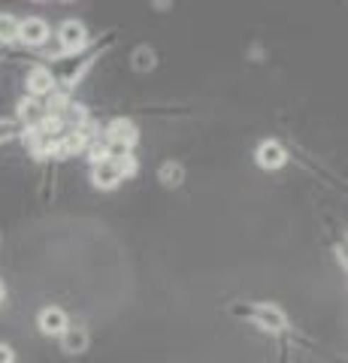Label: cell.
Masks as SVG:
<instances>
[{"label":"cell","instance_id":"obj_1","mask_svg":"<svg viewBox=\"0 0 348 363\" xmlns=\"http://www.w3.org/2000/svg\"><path fill=\"white\" fill-rule=\"evenodd\" d=\"M257 167H264V169H279V167H285V161H288V152L279 145L276 140H266V143H261L257 145Z\"/></svg>","mask_w":348,"mask_h":363},{"label":"cell","instance_id":"obj_2","mask_svg":"<svg viewBox=\"0 0 348 363\" xmlns=\"http://www.w3.org/2000/svg\"><path fill=\"white\" fill-rule=\"evenodd\" d=\"M18 40L28 45H43L49 40V25L43 18H25L18 21Z\"/></svg>","mask_w":348,"mask_h":363},{"label":"cell","instance_id":"obj_3","mask_svg":"<svg viewBox=\"0 0 348 363\" xmlns=\"http://www.w3.org/2000/svg\"><path fill=\"white\" fill-rule=\"evenodd\" d=\"M58 40L64 45V52H79V49H85L88 33H85V28L79 25V21H64L61 30H58Z\"/></svg>","mask_w":348,"mask_h":363},{"label":"cell","instance_id":"obj_4","mask_svg":"<svg viewBox=\"0 0 348 363\" xmlns=\"http://www.w3.org/2000/svg\"><path fill=\"white\" fill-rule=\"evenodd\" d=\"M67 312L58 309V306H46V309L40 312V330L46 336H61L67 330Z\"/></svg>","mask_w":348,"mask_h":363},{"label":"cell","instance_id":"obj_5","mask_svg":"<svg viewBox=\"0 0 348 363\" xmlns=\"http://www.w3.org/2000/svg\"><path fill=\"white\" fill-rule=\"evenodd\" d=\"M91 179H94V185L97 188H103V191H112V188H118L121 182V173H118V167L112 164V161H100V164H94V169H91Z\"/></svg>","mask_w":348,"mask_h":363},{"label":"cell","instance_id":"obj_6","mask_svg":"<svg viewBox=\"0 0 348 363\" xmlns=\"http://www.w3.org/2000/svg\"><path fill=\"white\" fill-rule=\"evenodd\" d=\"M106 136H109V143H118V145H128V149H133L137 145V140H140V133H137V128H133L130 121H125V118H116L106 128Z\"/></svg>","mask_w":348,"mask_h":363},{"label":"cell","instance_id":"obj_7","mask_svg":"<svg viewBox=\"0 0 348 363\" xmlns=\"http://www.w3.org/2000/svg\"><path fill=\"white\" fill-rule=\"evenodd\" d=\"M254 318H257V324L266 327V330H273V333H279V330H285V327H288L285 312L276 309V306H257Z\"/></svg>","mask_w":348,"mask_h":363},{"label":"cell","instance_id":"obj_8","mask_svg":"<svg viewBox=\"0 0 348 363\" xmlns=\"http://www.w3.org/2000/svg\"><path fill=\"white\" fill-rule=\"evenodd\" d=\"M52 88H55V79H52V73L46 70V67H33V70L28 73V91L33 97L49 94Z\"/></svg>","mask_w":348,"mask_h":363},{"label":"cell","instance_id":"obj_9","mask_svg":"<svg viewBox=\"0 0 348 363\" xmlns=\"http://www.w3.org/2000/svg\"><path fill=\"white\" fill-rule=\"evenodd\" d=\"M61 345H64V351H70V354H79V351H85L88 348L85 327H67V330L61 333Z\"/></svg>","mask_w":348,"mask_h":363},{"label":"cell","instance_id":"obj_10","mask_svg":"<svg viewBox=\"0 0 348 363\" xmlns=\"http://www.w3.org/2000/svg\"><path fill=\"white\" fill-rule=\"evenodd\" d=\"M13 40H18V18L0 13V43H13Z\"/></svg>","mask_w":348,"mask_h":363},{"label":"cell","instance_id":"obj_11","mask_svg":"<svg viewBox=\"0 0 348 363\" xmlns=\"http://www.w3.org/2000/svg\"><path fill=\"white\" fill-rule=\"evenodd\" d=\"M116 167H118L121 179H128V176L137 173V157H133V155H125V157H121V161H116Z\"/></svg>","mask_w":348,"mask_h":363},{"label":"cell","instance_id":"obj_12","mask_svg":"<svg viewBox=\"0 0 348 363\" xmlns=\"http://www.w3.org/2000/svg\"><path fill=\"white\" fill-rule=\"evenodd\" d=\"M82 145H85L82 133H73V136H67V143H64V155H73V152H79Z\"/></svg>","mask_w":348,"mask_h":363},{"label":"cell","instance_id":"obj_13","mask_svg":"<svg viewBox=\"0 0 348 363\" xmlns=\"http://www.w3.org/2000/svg\"><path fill=\"white\" fill-rule=\"evenodd\" d=\"M18 116L25 118V121H33V118H40V106H37V104H21Z\"/></svg>","mask_w":348,"mask_h":363},{"label":"cell","instance_id":"obj_14","mask_svg":"<svg viewBox=\"0 0 348 363\" xmlns=\"http://www.w3.org/2000/svg\"><path fill=\"white\" fill-rule=\"evenodd\" d=\"M100 161H106V145H94L91 149V164H100Z\"/></svg>","mask_w":348,"mask_h":363},{"label":"cell","instance_id":"obj_15","mask_svg":"<svg viewBox=\"0 0 348 363\" xmlns=\"http://www.w3.org/2000/svg\"><path fill=\"white\" fill-rule=\"evenodd\" d=\"M13 360H16L13 348H9V345H0V363H13Z\"/></svg>","mask_w":348,"mask_h":363},{"label":"cell","instance_id":"obj_16","mask_svg":"<svg viewBox=\"0 0 348 363\" xmlns=\"http://www.w3.org/2000/svg\"><path fill=\"white\" fill-rule=\"evenodd\" d=\"M0 300H4V281H0Z\"/></svg>","mask_w":348,"mask_h":363}]
</instances>
